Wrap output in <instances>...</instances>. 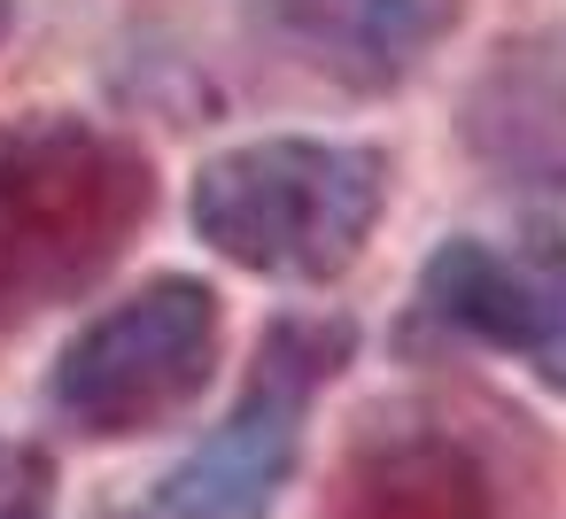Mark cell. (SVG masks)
Instances as JSON below:
<instances>
[{
	"label": "cell",
	"mask_w": 566,
	"mask_h": 519,
	"mask_svg": "<svg viewBox=\"0 0 566 519\" xmlns=\"http://www.w3.org/2000/svg\"><path fill=\"white\" fill-rule=\"evenodd\" d=\"M148 163L94 125L32 117L0 133V333L78 295L140 225Z\"/></svg>",
	"instance_id": "1"
},
{
	"label": "cell",
	"mask_w": 566,
	"mask_h": 519,
	"mask_svg": "<svg viewBox=\"0 0 566 519\" xmlns=\"http://www.w3.org/2000/svg\"><path fill=\"white\" fill-rule=\"evenodd\" d=\"M388 163L349 140H249L202 163L195 233L264 279H334L357 264Z\"/></svg>",
	"instance_id": "2"
},
{
	"label": "cell",
	"mask_w": 566,
	"mask_h": 519,
	"mask_svg": "<svg viewBox=\"0 0 566 519\" xmlns=\"http://www.w3.org/2000/svg\"><path fill=\"white\" fill-rule=\"evenodd\" d=\"M218 364V295L202 279H148L117 310H102L55 364V411L94 434H148L179 419Z\"/></svg>",
	"instance_id": "3"
},
{
	"label": "cell",
	"mask_w": 566,
	"mask_h": 519,
	"mask_svg": "<svg viewBox=\"0 0 566 519\" xmlns=\"http://www.w3.org/2000/svg\"><path fill=\"white\" fill-rule=\"evenodd\" d=\"M349 357V326L334 318H287L272 326V341L256 349V372H249V395L233 403V419L164 480V511L171 519H256L295 457H303V419H311V395L342 372Z\"/></svg>",
	"instance_id": "4"
},
{
	"label": "cell",
	"mask_w": 566,
	"mask_h": 519,
	"mask_svg": "<svg viewBox=\"0 0 566 519\" xmlns=\"http://www.w3.org/2000/svg\"><path fill=\"white\" fill-rule=\"evenodd\" d=\"M427 310L489 349H512L543 388L566 395V241L527 233L520 248L450 241L427 264Z\"/></svg>",
	"instance_id": "5"
},
{
	"label": "cell",
	"mask_w": 566,
	"mask_h": 519,
	"mask_svg": "<svg viewBox=\"0 0 566 519\" xmlns=\"http://www.w3.org/2000/svg\"><path fill=\"white\" fill-rule=\"evenodd\" d=\"M256 24L342 86H396L458 17V0H249Z\"/></svg>",
	"instance_id": "6"
},
{
	"label": "cell",
	"mask_w": 566,
	"mask_h": 519,
	"mask_svg": "<svg viewBox=\"0 0 566 519\" xmlns=\"http://www.w3.org/2000/svg\"><path fill=\"white\" fill-rule=\"evenodd\" d=\"M334 519H496V496L465 442L388 434L349 465Z\"/></svg>",
	"instance_id": "7"
},
{
	"label": "cell",
	"mask_w": 566,
	"mask_h": 519,
	"mask_svg": "<svg viewBox=\"0 0 566 519\" xmlns=\"http://www.w3.org/2000/svg\"><path fill=\"white\" fill-rule=\"evenodd\" d=\"M0 519H55V465L32 442L0 434Z\"/></svg>",
	"instance_id": "8"
},
{
	"label": "cell",
	"mask_w": 566,
	"mask_h": 519,
	"mask_svg": "<svg viewBox=\"0 0 566 519\" xmlns=\"http://www.w3.org/2000/svg\"><path fill=\"white\" fill-rule=\"evenodd\" d=\"M0 32H9V0H0Z\"/></svg>",
	"instance_id": "9"
}]
</instances>
